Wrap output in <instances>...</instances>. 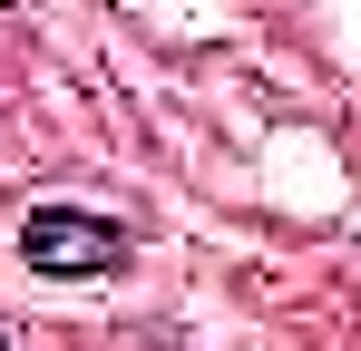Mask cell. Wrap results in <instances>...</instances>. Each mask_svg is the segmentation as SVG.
I'll list each match as a JSON object with an SVG mask.
<instances>
[{"label":"cell","mask_w":361,"mask_h":351,"mask_svg":"<svg viewBox=\"0 0 361 351\" xmlns=\"http://www.w3.org/2000/svg\"><path fill=\"white\" fill-rule=\"evenodd\" d=\"M127 254H137L127 225L88 215V205H30V225H20V264L49 283H108V273H127Z\"/></svg>","instance_id":"6da1fadb"},{"label":"cell","mask_w":361,"mask_h":351,"mask_svg":"<svg viewBox=\"0 0 361 351\" xmlns=\"http://www.w3.org/2000/svg\"><path fill=\"white\" fill-rule=\"evenodd\" d=\"M0 351H10V342H0Z\"/></svg>","instance_id":"7a4b0ae2"}]
</instances>
